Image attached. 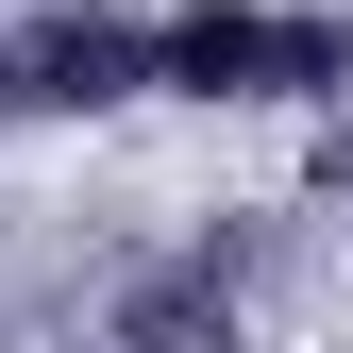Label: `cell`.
Instances as JSON below:
<instances>
[{
    "label": "cell",
    "instance_id": "cell-1",
    "mask_svg": "<svg viewBox=\"0 0 353 353\" xmlns=\"http://www.w3.org/2000/svg\"><path fill=\"white\" fill-rule=\"evenodd\" d=\"M336 17H286V0H185V17H152V84H185V101H303V84H336Z\"/></svg>",
    "mask_w": 353,
    "mask_h": 353
}]
</instances>
